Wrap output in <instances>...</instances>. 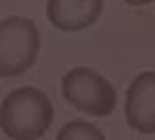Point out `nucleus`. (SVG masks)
Returning a JSON list of instances; mask_svg holds the SVG:
<instances>
[{"mask_svg":"<svg viewBox=\"0 0 155 140\" xmlns=\"http://www.w3.org/2000/svg\"><path fill=\"white\" fill-rule=\"evenodd\" d=\"M103 10V0H48L47 18L60 31H81L93 26Z\"/></svg>","mask_w":155,"mask_h":140,"instance_id":"obj_5","label":"nucleus"},{"mask_svg":"<svg viewBox=\"0 0 155 140\" xmlns=\"http://www.w3.org/2000/svg\"><path fill=\"white\" fill-rule=\"evenodd\" d=\"M52 103L43 90L16 88L0 107V128L12 140H39L52 123Z\"/></svg>","mask_w":155,"mask_h":140,"instance_id":"obj_1","label":"nucleus"},{"mask_svg":"<svg viewBox=\"0 0 155 140\" xmlns=\"http://www.w3.org/2000/svg\"><path fill=\"white\" fill-rule=\"evenodd\" d=\"M124 117L140 134H155V70H143L126 90Z\"/></svg>","mask_w":155,"mask_h":140,"instance_id":"obj_4","label":"nucleus"},{"mask_svg":"<svg viewBox=\"0 0 155 140\" xmlns=\"http://www.w3.org/2000/svg\"><path fill=\"white\" fill-rule=\"evenodd\" d=\"M62 95L80 113L107 117L116 107V90L103 74L87 66H76L62 76Z\"/></svg>","mask_w":155,"mask_h":140,"instance_id":"obj_3","label":"nucleus"},{"mask_svg":"<svg viewBox=\"0 0 155 140\" xmlns=\"http://www.w3.org/2000/svg\"><path fill=\"white\" fill-rule=\"evenodd\" d=\"M41 35L35 22L23 16L0 20V76L14 78L35 64Z\"/></svg>","mask_w":155,"mask_h":140,"instance_id":"obj_2","label":"nucleus"},{"mask_svg":"<svg viewBox=\"0 0 155 140\" xmlns=\"http://www.w3.org/2000/svg\"><path fill=\"white\" fill-rule=\"evenodd\" d=\"M124 4H130V6H145V4H151L155 0H122Z\"/></svg>","mask_w":155,"mask_h":140,"instance_id":"obj_7","label":"nucleus"},{"mask_svg":"<svg viewBox=\"0 0 155 140\" xmlns=\"http://www.w3.org/2000/svg\"><path fill=\"white\" fill-rule=\"evenodd\" d=\"M56 140H107L99 127L89 121H70L58 130Z\"/></svg>","mask_w":155,"mask_h":140,"instance_id":"obj_6","label":"nucleus"}]
</instances>
